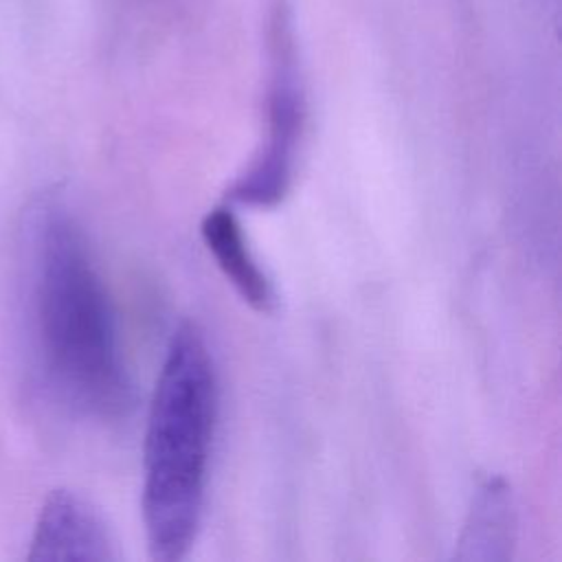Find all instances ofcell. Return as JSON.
I'll return each mask as SVG.
<instances>
[{"instance_id":"1","label":"cell","mask_w":562,"mask_h":562,"mask_svg":"<svg viewBox=\"0 0 562 562\" xmlns=\"http://www.w3.org/2000/svg\"><path fill=\"white\" fill-rule=\"evenodd\" d=\"M26 314L44 386L66 411L116 419L132 400L119 327L90 244L59 200L31 224Z\"/></svg>"},{"instance_id":"2","label":"cell","mask_w":562,"mask_h":562,"mask_svg":"<svg viewBox=\"0 0 562 562\" xmlns=\"http://www.w3.org/2000/svg\"><path fill=\"white\" fill-rule=\"evenodd\" d=\"M217 373L202 329L184 321L169 338L143 441V525L149 555L182 560L200 531L213 437Z\"/></svg>"},{"instance_id":"3","label":"cell","mask_w":562,"mask_h":562,"mask_svg":"<svg viewBox=\"0 0 562 562\" xmlns=\"http://www.w3.org/2000/svg\"><path fill=\"white\" fill-rule=\"evenodd\" d=\"M305 130V88L288 11L277 9L268 33L266 132L248 167L228 189V200L272 209L290 191Z\"/></svg>"},{"instance_id":"4","label":"cell","mask_w":562,"mask_h":562,"mask_svg":"<svg viewBox=\"0 0 562 562\" xmlns=\"http://www.w3.org/2000/svg\"><path fill=\"white\" fill-rule=\"evenodd\" d=\"M29 560H119L114 536L101 512L79 492L53 490L35 518Z\"/></svg>"},{"instance_id":"5","label":"cell","mask_w":562,"mask_h":562,"mask_svg":"<svg viewBox=\"0 0 562 562\" xmlns=\"http://www.w3.org/2000/svg\"><path fill=\"white\" fill-rule=\"evenodd\" d=\"M200 233L206 250L241 301L257 312H272L277 305L274 285L248 246L233 209L226 204L211 209L200 224Z\"/></svg>"},{"instance_id":"6","label":"cell","mask_w":562,"mask_h":562,"mask_svg":"<svg viewBox=\"0 0 562 562\" xmlns=\"http://www.w3.org/2000/svg\"><path fill=\"white\" fill-rule=\"evenodd\" d=\"M516 540V507L503 476H487L474 492L461 536L459 560H507Z\"/></svg>"}]
</instances>
